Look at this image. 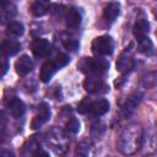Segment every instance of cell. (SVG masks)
<instances>
[{
  "mask_svg": "<svg viewBox=\"0 0 157 157\" xmlns=\"http://www.w3.org/2000/svg\"><path fill=\"white\" fill-rule=\"evenodd\" d=\"M142 128L137 123H130L128 124L120 132L118 141H117V148L123 155H134L140 147L142 142Z\"/></svg>",
  "mask_w": 157,
  "mask_h": 157,
  "instance_id": "1",
  "label": "cell"
},
{
  "mask_svg": "<svg viewBox=\"0 0 157 157\" xmlns=\"http://www.w3.org/2000/svg\"><path fill=\"white\" fill-rule=\"evenodd\" d=\"M108 61L102 58H82L77 67L88 76H102L108 70Z\"/></svg>",
  "mask_w": 157,
  "mask_h": 157,
  "instance_id": "2",
  "label": "cell"
},
{
  "mask_svg": "<svg viewBox=\"0 0 157 157\" xmlns=\"http://www.w3.org/2000/svg\"><path fill=\"white\" fill-rule=\"evenodd\" d=\"M114 49L113 39L109 36H101L93 39L92 42V52L96 55H110Z\"/></svg>",
  "mask_w": 157,
  "mask_h": 157,
  "instance_id": "3",
  "label": "cell"
},
{
  "mask_svg": "<svg viewBox=\"0 0 157 157\" xmlns=\"http://www.w3.org/2000/svg\"><path fill=\"white\" fill-rule=\"evenodd\" d=\"M48 142L52 145L53 150L56 152V153H60L63 155L65 151H66V137L64 135V132L61 130H58V129H53L50 132H49V137H48Z\"/></svg>",
  "mask_w": 157,
  "mask_h": 157,
  "instance_id": "4",
  "label": "cell"
},
{
  "mask_svg": "<svg viewBox=\"0 0 157 157\" xmlns=\"http://www.w3.org/2000/svg\"><path fill=\"white\" fill-rule=\"evenodd\" d=\"M83 87L88 93H92V94L105 93L108 91V88H109L105 85V82L102 78L97 77V76H88L83 82Z\"/></svg>",
  "mask_w": 157,
  "mask_h": 157,
  "instance_id": "5",
  "label": "cell"
},
{
  "mask_svg": "<svg viewBox=\"0 0 157 157\" xmlns=\"http://www.w3.org/2000/svg\"><path fill=\"white\" fill-rule=\"evenodd\" d=\"M31 49L36 58H45L52 52V44L44 38H36L31 44Z\"/></svg>",
  "mask_w": 157,
  "mask_h": 157,
  "instance_id": "6",
  "label": "cell"
},
{
  "mask_svg": "<svg viewBox=\"0 0 157 157\" xmlns=\"http://www.w3.org/2000/svg\"><path fill=\"white\" fill-rule=\"evenodd\" d=\"M50 118V109H49V105L47 103H42L39 105V109H38V114L34 115V118L32 119V123H31V128L32 129H38L39 126H42L48 119Z\"/></svg>",
  "mask_w": 157,
  "mask_h": 157,
  "instance_id": "7",
  "label": "cell"
},
{
  "mask_svg": "<svg viewBox=\"0 0 157 157\" xmlns=\"http://www.w3.org/2000/svg\"><path fill=\"white\" fill-rule=\"evenodd\" d=\"M141 98H142V94H141L140 92H135V93H132V94L126 99V102H125L124 105H123V115H124L125 118H129V117L135 112V109L137 108V105H139Z\"/></svg>",
  "mask_w": 157,
  "mask_h": 157,
  "instance_id": "8",
  "label": "cell"
},
{
  "mask_svg": "<svg viewBox=\"0 0 157 157\" xmlns=\"http://www.w3.org/2000/svg\"><path fill=\"white\" fill-rule=\"evenodd\" d=\"M109 110V102L104 98H98L96 101L91 99V104H90V114L94 115V117H101L103 114H105Z\"/></svg>",
  "mask_w": 157,
  "mask_h": 157,
  "instance_id": "9",
  "label": "cell"
},
{
  "mask_svg": "<svg viewBox=\"0 0 157 157\" xmlns=\"http://www.w3.org/2000/svg\"><path fill=\"white\" fill-rule=\"evenodd\" d=\"M33 61L32 59L28 56V55H22L15 64V69H16V72L20 75V76H25L27 74H29L32 70H33Z\"/></svg>",
  "mask_w": 157,
  "mask_h": 157,
  "instance_id": "10",
  "label": "cell"
},
{
  "mask_svg": "<svg viewBox=\"0 0 157 157\" xmlns=\"http://www.w3.org/2000/svg\"><path fill=\"white\" fill-rule=\"evenodd\" d=\"M81 21H82V15L77 9L70 7V9L66 10V12H65V22H66L67 27L76 28V27H78L81 25Z\"/></svg>",
  "mask_w": 157,
  "mask_h": 157,
  "instance_id": "11",
  "label": "cell"
},
{
  "mask_svg": "<svg viewBox=\"0 0 157 157\" xmlns=\"http://www.w3.org/2000/svg\"><path fill=\"white\" fill-rule=\"evenodd\" d=\"M56 70H58V67H56V65L54 64L53 60L45 61L42 65L40 71H39V78H40V81L42 82H49L50 78L54 76V74L56 72Z\"/></svg>",
  "mask_w": 157,
  "mask_h": 157,
  "instance_id": "12",
  "label": "cell"
},
{
  "mask_svg": "<svg viewBox=\"0 0 157 157\" xmlns=\"http://www.w3.org/2000/svg\"><path fill=\"white\" fill-rule=\"evenodd\" d=\"M21 49V44L13 39H5L1 43V53L4 56H12Z\"/></svg>",
  "mask_w": 157,
  "mask_h": 157,
  "instance_id": "13",
  "label": "cell"
},
{
  "mask_svg": "<svg viewBox=\"0 0 157 157\" xmlns=\"http://www.w3.org/2000/svg\"><path fill=\"white\" fill-rule=\"evenodd\" d=\"M132 66H134L132 56L130 55V53H128V50H125L117 61V70H119L120 72H128L132 69Z\"/></svg>",
  "mask_w": 157,
  "mask_h": 157,
  "instance_id": "14",
  "label": "cell"
},
{
  "mask_svg": "<svg viewBox=\"0 0 157 157\" xmlns=\"http://www.w3.org/2000/svg\"><path fill=\"white\" fill-rule=\"evenodd\" d=\"M119 9H120V6H119L118 2H109V4L104 7L103 18H104V21H105L108 25H110V23H113V22L115 21V18H117L118 15H119Z\"/></svg>",
  "mask_w": 157,
  "mask_h": 157,
  "instance_id": "15",
  "label": "cell"
},
{
  "mask_svg": "<svg viewBox=\"0 0 157 157\" xmlns=\"http://www.w3.org/2000/svg\"><path fill=\"white\" fill-rule=\"evenodd\" d=\"M7 109L13 118H21L25 113V104L20 98H12L7 103Z\"/></svg>",
  "mask_w": 157,
  "mask_h": 157,
  "instance_id": "16",
  "label": "cell"
},
{
  "mask_svg": "<svg viewBox=\"0 0 157 157\" xmlns=\"http://www.w3.org/2000/svg\"><path fill=\"white\" fill-rule=\"evenodd\" d=\"M150 31V25L146 20L141 18V20H137L132 27V33L134 36L136 37V39H141V38H145L147 37V33Z\"/></svg>",
  "mask_w": 157,
  "mask_h": 157,
  "instance_id": "17",
  "label": "cell"
},
{
  "mask_svg": "<svg viewBox=\"0 0 157 157\" xmlns=\"http://www.w3.org/2000/svg\"><path fill=\"white\" fill-rule=\"evenodd\" d=\"M50 6L52 5L48 1H36L31 6V12L33 13V16L40 17V16L45 15L50 10Z\"/></svg>",
  "mask_w": 157,
  "mask_h": 157,
  "instance_id": "18",
  "label": "cell"
},
{
  "mask_svg": "<svg viewBox=\"0 0 157 157\" xmlns=\"http://www.w3.org/2000/svg\"><path fill=\"white\" fill-rule=\"evenodd\" d=\"M23 32H25L23 25L17 21H11L6 27V34L10 37H13V38L21 37L23 34Z\"/></svg>",
  "mask_w": 157,
  "mask_h": 157,
  "instance_id": "19",
  "label": "cell"
},
{
  "mask_svg": "<svg viewBox=\"0 0 157 157\" xmlns=\"http://www.w3.org/2000/svg\"><path fill=\"white\" fill-rule=\"evenodd\" d=\"M15 13H16V6L13 4L6 2V1L1 2V17L4 21L11 18Z\"/></svg>",
  "mask_w": 157,
  "mask_h": 157,
  "instance_id": "20",
  "label": "cell"
},
{
  "mask_svg": "<svg viewBox=\"0 0 157 157\" xmlns=\"http://www.w3.org/2000/svg\"><path fill=\"white\" fill-rule=\"evenodd\" d=\"M139 43V52L144 53V54H148L152 52V48H153V44L151 42V39L148 37H145V38H141L137 40Z\"/></svg>",
  "mask_w": 157,
  "mask_h": 157,
  "instance_id": "21",
  "label": "cell"
},
{
  "mask_svg": "<svg viewBox=\"0 0 157 157\" xmlns=\"http://www.w3.org/2000/svg\"><path fill=\"white\" fill-rule=\"evenodd\" d=\"M66 130H67L69 132H71V134L78 132V130H80V121H78L76 118L71 117V118L69 119V121L66 123Z\"/></svg>",
  "mask_w": 157,
  "mask_h": 157,
  "instance_id": "22",
  "label": "cell"
},
{
  "mask_svg": "<svg viewBox=\"0 0 157 157\" xmlns=\"http://www.w3.org/2000/svg\"><path fill=\"white\" fill-rule=\"evenodd\" d=\"M90 104H91V99L90 98H85L80 102L77 110L81 114H90Z\"/></svg>",
  "mask_w": 157,
  "mask_h": 157,
  "instance_id": "23",
  "label": "cell"
},
{
  "mask_svg": "<svg viewBox=\"0 0 157 157\" xmlns=\"http://www.w3.org/2000/svg\"><path fill=\"white\" fill-rule=\"evenodd\" d=\"M53 61H54V64L56 65V67L60 69V67L65 66V65L69 63V58H67L65 54H59V55L55 56V59H53Z\"/></svg>",
  "mask_w": 157,
  "mask_h": 157,
  "instance_id": "24",
  "label": "cell"
},
{
  "mask_svg": "<svg viewBox=\"0 0 157 157\" xmlns=\"http://www.w3.org/2000/svg\"><path fill=\"white\" fill-rule=\"evenodd\" d=\"M88 151H90V146L86 142H82L77 146V156L78 157H88Z\"/></svg>",
  "mask_w": 157,
  "mask_h": 157,
  "instance_id": "25",
  "label": "cell"
},
{
  "mask_svg": "<svg viewBox=\"0 0 157 157\" xmlns=\"http://www.w3.org/2000/svg\"><path fill=\"white\" fill-rule=\"evenodd\" d=\"M64 45L67 50H76V48L78 47V43L75 39H66L64 40Z\"/></svg>",
  "mask_w": 157,
  "mask_h": 157,
  "instance_id": "26",
  "label": "cell"
},
{
  "mask_svg": "<svg viewBox=\"0 0 157 157\" xmlns=\"http://www.w3.org/2000/svg\"><path fill=\"white\" fill-rule=\"evenodd\" d=\"M33 157H49V153L45 152V151L42 150V148H38V150L36 151V153L33 155Z\"/></svg>",
  "mask_w": 157,
  "mask_h": 157,
  "instance_id": "27",
  "label": "cell"
},
{
  "mask_svg": "<svg viewBox=\"0 0 157 157\" xmlns=\"http://www.w3.org/2000/svg\"><path fill=\"white\" fill-rule=\"evenodd\" d=\"M1 157H15V156H13V153H12L11 151H9V150H2V151H1Z\"/></svg>",
  "mask_w": 157,
  "mask_h": 157,
  "instance_id": "28",
  "label": "cell"
},
{
  "mask_svg": "<svg viewBox=\"0 0 157 157\" xmlns=\"http://www.w3.org/2000/svg\"><path fill=\"white\" fill-rule=\"evenodd\" d=\"M7 67H9V64H7V61L4 59V61H2V72H1V74H2V76L6 74V71H7Z\"/></svg>",
  "mask_w": 157,
  "mask_h": 157,
  "instance_id": "29",
  "label": "cell"
}]
</instances>
